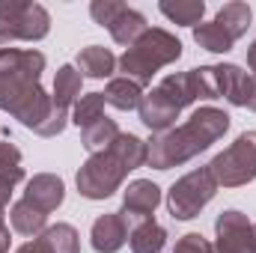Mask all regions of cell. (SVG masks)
<instances>
[{
  "mask_svg": "<svg viewBox=\"0 0 256 253\" xmlns=\"http://www.w3.org/2000/svg\"><path fill=\"white\" fill-rule=\"evenodd\" d=\"M45 54L33 48H0V110L30 131L48 122L54 98L42 90Z\"/></svg>",
  "mask_w": 256,
  "mask_h": 253,
  "instance_id": "cell-1",
  "label": "cell"
},
{
  "mask_svg": "<svg viewBox=\"0 0 256 253\" xmlns=\"http://www.w3.org/2000/svg\"><path fill=\"white\" fill-rule=\"evenodd\" d=\"M230 131V114L220 110V108H196L188 122L170 128L164 134H155L146 146H149V155H146V164L155 167V170H173V167H182L194 161L200 152H206L212 143H218L224 134Z\"/></svg>",
  "mask_w": 256,
  "mask_h": 253,
  "instance_id": "cell-2",
  "label": "cell"
},
{
  "mask_svg": "<svg viewBox=\"0 0 256 253\" xmlns=\"http://www.w3.org/2000/svg\"><path fill=\"white\" fill-rule=\"evenodd\" d=\"M182 57V42L164 30V27H149L131 48H126V54L116 60L120 72H126V78H131L140 86H149L152 78L164 68V66L176 63Z\"/></svg>",
  "mask_w": 256,
  "mask_h": 253,
  "instance_id": "cell-3",
  "label": "cell"
},
{
  "mask_svg": "<svg viewBox=\"0 0 256 253\" xmlns=\"http://www.w3.org/2000/svg\"><path fill=\"white\" fill-rule=\"evenodd\" d=\"M194 102H196V92L191 86V74L176 72V74H167L164 80H158L149 92H143L137 114H140V122L149 131L164 134V131L176 128L179 114L185 108H191Z\"/></svg>",
  "mask_w": 256,
  "mask_h": 253,
  "instance_id": "cell-4",
  "label": "cell"
},
{
  "mask_svg": "<svg viewBox=\"0 0 256 253\" xmlns=\"http://www.w3.org/2000/svg\"><path fill=\"white\" fill-rule=\"evenodd\" d=\"M51 30V15L33 0H0V45L39 42Z\"/></svg>",
  "mask_w": 256,
  "mask_h": 253,
  "instance_id": "cell-5",
  "label": "cell"
},
{
  "mask_svg": "<svg viewBox=\"0 0 256 253\" xmlns=\"http://www.w3.org/2000/svg\"><path fill=\"white\" fill-rule=\"evenodd\" d=\"M218 188H242L256 179V131H244L208 164Z\"/></svg>",
  "mask_w": 256,
  "mask_h": 253,
  "instance_id": "cell-6",
  "label": "cell"
},
{
  "mask_svg": "<svg viewBox=\"0 0 256 253\" xmlns=\"http://www.w3.org/2000/svg\"><path fill=\"white\" fill-rule=\"evenodd\" d=\"M128 173L131 170L116 158V152H110V149L98 152V155H90L80 164L78 176H74L78 194L86 196V200H108L110 194H116V190L122 188Z\"/></svg>",
  "mask_w": 256,
  "mask_h": 253,
  "instance_id": "cell-7",
  "label": "cell"
},
{
  "mask_svg": "<svg viewBox=\"0 0 256 253\" xmlns=\"http://www.w3.org/2000/svg\"><path fill=\"white\" fill-rule=\"evenodd\" d=\"M218 194V182L212 176L208 167H196L191 173H185L179 182H173V188L167 190V208L176 220H194Z\"/></svg>",
  "mask_w": 256,
  "mask_h": 253,
  "instance_id": "cell-8",
  "label": "cell"
},
{
  "mask_svg": "<svg viewBox=\"0 0 256 253\" xmlns=\"http://www.w3.org/2000/svg\"><path fill=\"white\" fill-rule=\"evenodd\" d=\"M90 15H92L96 24L108 27V33L114 36L116 45H126V48H131L149 30L143 12L131 9L128 3H120V0H92L90 3Z\"/></svg>",
  "mask_w": 256,
  "mask_h": 253,
  "instance_id": "cell-9",
  "label": "cell"
},
{
  "mask_svg": "<svg viewBox=\"0 0 256 253\" xmlns=\"http://www.w3.org/2000/svg\"><path fill=\"white\" fill-rule=\"evenodd\" d=\"M214 253H256L254 224L244 212L226 208L214 220Z\"/></svg>",
  "mask_w": 256,
  "mask_h": 253,
  "instance_id": "cell-10",
  "label": "cell"
},
{
  "mask_svg": "<svg viewBox=\"0 0 256 253\" xmlns=\"http://www.w3.org/2000/svg\"><path fill=\"white\" fill-rule=\"evenodd\" d=\"M161 206V188L149 179H134L126 190H122V208L120 214L126 218L128 230L140 220H149L155 214V208Z\"/></svg>",
  "mask_w": 256,
  "mask_h": 253,
  "instance_id": "cell-11",
  "label": "cell"
},
{
  "mask_svg": "<svg viewBox=\"0 0 256 253\" xmlns=\"http://www.w3.org/2000/svg\"><path fill=\"white\" fill-rule=\"evenodd\" d=\"M24 200H27L30 206H36L39 212H45V214L57 212L66 200L63 179L54 176V173H36V176L27 182V188H24Z\"/></svg>",
  "mask_w": 256,
  "mask_h": 253,
  "instance_id": "cell-12",
  "label": "cell"
},
{
  "mask_svg": "<svg viewBox=\"0 0 256 253\" xmlns=\"http://www.w3.org/2000/svg\"><path fill=\"white\" fill-rule=\"evenodd\" d=\"M90 242L96 253H116L128 242V224L120 212H108L102 218L92 220L90 230Z\"/></svg>",
  "mask_w": 256,
  "mask_h": 253,
  "instance_id": "cell-13",
  "label": "cell"
},
{
  "mask_svg": "<svg viewBox=\"0 0 256 253\" xmlns=\"http://www.w3.org/2000/svg\"><path fill=\"white\" fill-rule=\"evenodd\" d=\"M218 66H220V98H226L232 108H248L250 74L236 63H218Z\"/></svg>",
  "mask_w": 256,
  "mask_h": 253,
  "instance_id": "cell-14",
  "label": "cell"
},
{
  "mask_svg": "<svg viewBox=\"0 0 256 253\" xmlns=\"http://www.w3.org/2000/svg\"><path fill=\"white\" fill-rule=\"evenodd\" d=\"M9 224L18 236H27V238H39L45 230H48V214L39 212L36 206H30L24 196L9 208Z\"/></svg>",
  "mask_w": 256,
  "mask_h": 253,
  "instance_id": "cell-15",
  "label": "cell"
},
{
  "mask_svg": "<svg viewBox=\"0 0 256 253\" xmlns=\"http://www.w3.org/2000/svg\"><path fill=\"white\" fill-rule=\"evenodd\" d=\"M74 68L80 72V78H92V80H102V78H110L114 68H116V57L110 54V48H102V45H90L78 54Z\"/></svg>",
  "mask_w": 256,
  "mask_h": 253,
  "instance_id": "cell-16",
  "label": "cell"
},
{
  "mask_svg": "<svg viewBox=\"0 0 256 253\" xmlns=\"http://www.w3.org/2000/svg\"><path fill=\"white\" fill-rule=\"evenodd\" d=\"M167 244V232L161 224H155V218L140 220L128 230V248L134 253H161Z\"/></svg>",
  "mask_w": 256,
  "mask_h": 253,
  "instance_id": "cell-17",
  "label": "cell"
},
{
  "mask_svg": "<svg viewBox=\"0 0 256 253\" xmlns=\"http://www.w3.org/2000/svg\"><path fill=\"white\" fill-rule=\"evenodd\" d=\"M102 96H104V104H110L116 110H134L143 102V86L122 74V78H110Z\"/></svg>",
  "mask_w": 256,
  "mask_h": 253,
  "instance_id": "cell-18",
  "label": "cell"
},
{
  "mask_svg": "<svg viewBox=\"0 0 256 253\" xmlns=\"http://www.w3.org/2000/svg\"><path fill=\"white\" fill-rule=\"evenodd\" d=\"M116 137H120V126H116L110 116H102V120H96L92 126H86L80 131V143H84V149H86L90 155L108 152Z\"/></svg>",
  "mask_w": 256,
  "mask_h": 253,
  "instance_id": "cell-19",
  "label": "cell"
},
{
  "mask_svg": "<svg viewBox=\"0 0 256 253\" xmlns=\"http://www.w3.org/2000/svg\"><path fill=\"white\" fill-rule=\"evenodd\" d=\"M80 80L84 78H80V72L74 66H60L57 68V74H54V92H51V98H54L57 108L68 110L80 98Z\"/></svg>",
  "mask_w": 256,
  "mask_h": 253,
  "instance_id": "cell-20",
  "label": "cell"
},
{
  "mask_svg": "<svg viewBox=\"0 0 256 253\" xmlns=\"http://www.w3.org/2000/svg\"><path fill=\"white\" fill-rule=\"evenodd\" d=\"M194 42H196L202 51H208V54H226V51H232V45H236V39H232L218 21H200V24L194 27Z\"/></svg>",
  "mask_w": 256,
  "mask_h": 253,
  "instance_id": "cell-21",
  "label": "cell"
},
{
  "mask_svg": "<svg viewBox=\"0 0 256 253\" xmlns=\"http://www.w3.org/2000/svg\"><path fill=\"white\" fill-rule=\"evenodd\" d=\"M250 18H254V12H250V6H248V3H242V0L224 3V6L218 9V15H214V21H218V24H220L232 39H242V36L248 33Z\"/></svg>",
  "mask_w": 256,
  "mask_h": 253,
  "instance_id": "cell-22",
  "label": "cell"
},
{
  "mask_svg": "<svg viewBox=\"0 0 256 253\" xmlns=\"http://www.w3.org/2000/svg\"><path fill=\"white\" fill-rule=\"evenodd\" d=\"M110 152H116V158L126 164L128 170H137L146 164V155H149V146L146 140H140L137 134H128V131H120V137L114 140Z\"/></svg>",
  "mask_w": 256,
  "mask_h": 253,
  "instance_id": "cell-23",
  "label": "cell"
},
{
  "mask_svg": "<svg viewBox=\"0 0 256 253\" xmlns=\"http://www.w3.org/2000/svg\"><path fill=\"white\" fill-rule=\"evenodd\" d=\"M161 15L170 18L179 27H196L206 15V3L202 0H176V3H158Z\"/></svg>",
  "mask_w": 256,
  "mask_h": 253,
  "instance_id": "cell-24",
  "label": "cell"
},
{
  "mask_svg": "<svg viewBox=\"0 0 256 253\" xmlns=\"http://www.w3.org/2000/svg\"><path fill=\"white\" fill-rule=\"evenodd\" d=\"M51 253H80V236L72 224H54L39 236Z\"/></svg>",
  "mask_w": 256,
  "mask_h": 253,
  "instance_id": "cell-25",
  "label": "cell"
},
{
  "mask_svg": "<svg viewBox=\"0 0 256 253\" xmlns=\"http://www.w3.org/2000/svg\"><path fill=\"white\" fill-rule=\"evenodd\" d=\"M102 116H104V96L102 92H86L72 104V122L80 131L86 126H92L96 120H102Z\"/></svg>",
  "mask_w": 256,
  "mask_h": 253,
  "instance_id": "cell-26",
  "label": "cell"
},
{
  "mask_svg": "<svg viewBox=\"0 0 256 253\" xmlns=\"http://www.w3.org/2000/svg\"><path fill=\"white\" fill-rule=\"evenodd\" d=\"M0 173L6 176H21L24 179V167H21V149L12 140H0Z\"/></svg>",
  "mask_w": 256,
  "mask_h": 253,
  "instance_id": "cell-27",
  "label": "cell"
},
{
  "mask_svg": "<svg viewBox=\"0 0 256 253\" xmlns=\"http://www.w3.org/2000/svg\"><path fill=\"white\" fill-rule=\"evenodd\" d=\"M173 253H214V244H212L208 238H202L200 232H185V236L176 242Z\"/></svg>",
  "mask_w": 256,
  "mask_h": 253,
  "instance_id": "cell-28",
  "label": "cell"
},
{
  "mask_svg": "<svg viewBox=\"0 0 256 253\" xmlns=\"http://www.w3.org/2000/svg\"><path fill=\"white\" fill-rule=\"evenodd\" d=\"M18 182H24V179H21V176H6V173H0V212H6L9 196H12V188H15Z\"/></svg>",
  "mask_w": 256,
  "mask_h": 253,
  "instance_id": "cell-29",
  "label": "cell"
},
{
  "mask_svg": "<svg viewBox=\"0 0 256 253\" xmlns=\"http://www.w3.org/2000/svg\"><path fill=\"white\" fill-rule=\"evenodd\" d=\"M15 253H51V250H48V244H45L42 238H30L27 244H21Z\"/></svg>",
  "mask_w": 256,
  "mask_h": 253,
  "instance_id": "cell-30",
  "label": "cell"
},
{
  "mask_svg": "<svg viewBox=\"0 0 256 253\" xmlns=\"http://www.w3.org/2000/svg\"><path fill=\"white\" fill-rule=\"evenodd\" d=\"M9 244H12V236H9V226L3 224L0 226V253H9Z\"/></svg>",
  "mask_w": 256,
  "mask_h": 253,
  "instance_id": "cell-31",
  "label": "cell"
},
{
  "mask_svg": "<svg viewBox=\"0 0 256 253\" xmlns=\"http://www.w3.org/2000/svg\"><path fill=\"white\" fill-rule=\"evenodd\" d=\"M248 108L256 114V74H250V98H248Z\"/></svg>",
  "mask_w": 256,
  "mask_h": 253,
  "instance_id": "cell-32",
  "label": "cell"
},
{
  "mask_svg": "<svg viewBox=\"0 0 256 253\" xmlns=\"http://www.w3.org/2000/svg\"><path fill=\"white\" fill-rule=\"evenodd\" d=\"M248 66H250V72L256 74V42L248 48Z\"/></svg>",
  "mask_w": 256,
  "mask_h": 253,
  "instance_id": "cell-33",
  "label": "cell"
},
{
  "mask_svg": "<svg viewBox=\"0 0 256 253\" xmlns=\"http://www.w3.org/2000/svg\"><path fill=\"white\" fill-rule=\"evenodd\" d=\"M3 224H6V220H3V212H0V226H3Z\"/></svg>",
  "mask_w": 256,
  "mask_h": 253,
  "instance_id": "cell-34",
  "label": "cell"
},
{
  "mask_svg": "<svg viewBox=\"0 0 256 253\" xmlns=\"http://www.w3.org/2000/svg\"><path fill=\"white\" fill-rule=\"evenodd\" d=\"M254 238H256V224H254Z\"/></svg>",
  "mask_w": 256,
  "mask_h": 253,
  "instance_id": "cell-35",
  "label": "cell"
}]
</instances>
